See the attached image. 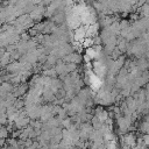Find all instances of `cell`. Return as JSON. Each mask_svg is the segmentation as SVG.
I'll return each mask as SVG.
<instances>
[]
</instances>
